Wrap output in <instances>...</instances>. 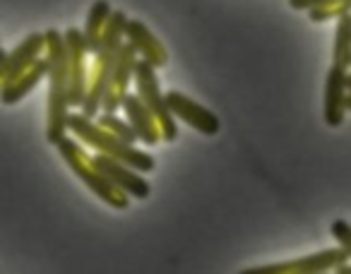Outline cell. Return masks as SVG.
<instances>
[{
    "instance_id": "cell-1",
    "label": "cell",
    "mask_w": 351,
    "mask_h": 274,
    "mask_svg": "<svg viewBox=\"0 0 351 274\" xmlns=\"http://www.w3.org/2000/svg\"><path fill=\"white\" fill-rule=\"evenodd\" d=\"M46 51H49V118H46V140L58 147L68 130L70 108V53L65 34L58 29L46 32Z\"/></svg>"
},
{
    "instance_id": "cell-19",
    "label": "cell",
    "mask_w": 351,
    "mask_h": 274,
    "mask_svg": "<svg viewBox=\"0 0 351 274\" xmlns=\"http://www.w3.org/2000/svg\"><path fill=\"white\" fill-rule=\"evenodd\" d=\"M344 12H351V0H339V3H335V5H330V8H315V10H311V20L327 22V20H332V17L344 15Z\"/></svg>"
},
{
    "instance_id": "cell-22",
    "label": "cell",
    "mask_w": 351,
    "mask_h": 274,
    "mask_svg": "<svg viewBox=\"0 0 351 274\" xmlns=\"http://www.w3.org/2000/svg\"><path fill=\"white\" fill-rule=\"evenodd\" d=\"M335 272H337V274H351V264H349V260H346V262H341L339 267L335 269Z\"/></svg>"
},
{
    "instance_id": "cell-8",
    "label": "cell",
    "mask_w": 351,
    "mask_h": 274,
    "mask_svg": "<svg viewBox=\"0 0 351 274\" xmlns=\"http://www.w3.org/2000/svg\"><path fill=\"white\" fill-rule=\"evenodd\" d=\"M166 103H169L171 113H173L176 118L181 123H186V125L195 127L197 132H202V135H217L221 127L219 123V116H217L215 111H210V108H205L202 103L193 101V99H188L186 94L181 92H166Z\"/></svg>"
},
{
    "instance_id": "cell-2",
    "label": "cell",
    "mask_w": 351,
    "mask_h": 274,
    "mask_svg": "<svg viewBox=\"0 0 351 274\" xmlns=\"http://www.w3.org/2000/svg\"><path fill=\"white\" fill-rule=\"evenodd\" d=\"M125 27H128V17L123 10H113L111 20H108L106 29H104V39H101V49L94 55V73H92V84H89L87 99H84L82 108L80 111L89 118H97L101 113L104 106V97H106L108 87H111L113 73H116V63H118V51H121L123 41H125Z\"/></svg>"
},
{
    "instance_id": "cell-21",
    "label": "cell",
    "mask_w": 351,
    "mask_h": 274,
    "mask_svg": "<svg viewBox=\"0 0 351 274\" xmlns=\"http://www.w3.org/2000/svg\"><path fill=\"white\" fill-rule=\"evenodd\" d=\"M339 3V0H289V8L291 10H315V8H330Z\"/></svg>"
},
{
    "instance_id": "cell-15",
    "label": "cell",
    "mask_w": 351,
    "mask_h": 274,
    "mask_svg": "<svg viewBox=\"0 0 351 274\" xmlns=\"http://www.w3.org/2000/svg\"><path fill=\"white\" fill-rule=\"evenodd\" d=\"M44 77H49V58H39L29 68V73H25L22 77L12 79V82H3V89H0V101L5 103V106H12V103L22 101L27 94L34 92V87Z\"/></svg>"
},
{
    "instance_id": "cell-18",
    "label": "cell",
    "mask_w": 351,
    "mask_h": 274,
    "mask_svg": "<svg viewBox=\"0 0 351 274\" xmlns=\"http://www.w3.org/2000/svg\"><path fill=\"white\" fill-rule=\"evenodd\" d=\"M97 123L106 130H111L113 135H118L121 140H125L128 145H135L140 142V137H137V130L132 127V123L128 118H121L116 113H108V111H101L97 116Z\"/></svg>"
},
{
    "instance_id": "cell-7",
    "label": "cell",
    "mask_w": 351,
    "mask_h": 274,
    "mask_svg": "<svg viewBox=\"0 0 351 274\" xmlns=\"http://www.w3.org/2000/svg\"><path fill=\"white\" fill-rule=\"evenodd\" d=\"M89 162H92L94 166H97L99 171H101L104 176H106L108 181L118 188V190L125 192V195L135 197V200H145V197H149L152 188H149V183L140 176L137 169L128 166L125 162H118V159L108 157V154H104V152L89 157Z\"/></svg>"
},
{
    "instance_id": "cell-3",
    "label": "cell",
    "mask_w": 351,
    "mask_h": 274,
    "mask_svg": "<svg viewBox=\"0 0 351 274\" xmlns=\"http://www.w3.org/2000/svg\"><path fill=\"white\" fill-rule=\"evenodd\" d=\"M68 130L73 135H77L82 142L92 145L97 152H104L108 157L118 159V162H125L128 166L137 169L140 173L154 171V157L147 154L145 149H137L135 145H128L125 140H121L118 135H113L111 130L99 125L94 118L80 113H70L68 118Z\"/></svg>"
},
{
    "instance_id": "cell-13",
    "label": "cell",
    "mask_w": 351,
    "mask_h": 274,
    "mask_svg": "<svg viewBox=\"0 0 351 274\" xmlns=\"http://www.w3.org/2000/svg\"><path fill=\"white\" fill-rule=\"evenodd\" d=\"M123 113L125 118L132 123V127L137 130V137H140V142L147 145V147H154L164 140V132H161V125L156 121L154 113L147 108V103L140 99V94H125L123 99Z\"/></svg>"
},
{
    "instance_id": "cell-6",
    "label": "cell",
    "mask_w": 351,
    "mask_h": 274,
    "mask_svg": "<svg viewBox=\"0 0 351 274\" xmlns=\"http://www.w3.org/2000/svg\"><path fill=\"white\" fill-rule=\"evenodd\" d=\"M349 253L344 248H327L320 253L306 255V258L289 260V262H277V264H265V267H250L243 269V274H320L327 269H337L341 262H346Z\"/></svg>"
},
{
    "instance_id": "cell-10",
    "label": "cell",
    "mask_w": 351,
    "mask_h": 274,
    "mask_svg": "<svg viewBox=\"0 0 351 274\" xmlns=\"http://www.w3.org/2000/svg\"><path fill=\"white\" fill-rule=\"evenodd\" d=\"M137 49L130 41H123L121 51H118V63H116V73H113L111 87H108L106 97H104V106L101 111L108 113H118V108H123V99L128 94V87L135 79V65H137Z\"/></svg>"
},
{
    "instance_id": "cell-5",
    "label": "cell",
    "mask_w": 351,
    "mask_h": 274,
    "mask_svg": "<svg viewBox=\"0 0 351 274\" xmlns=\"http://www.w3.org/2000/svg\"><path fill=\"white\" fill-rule=\"evenodd\" d=\"M135 89L142 101L147 103V108L156 116L166 142H176V140H178V125H176V121H173L176 116L171 113L169 103H166V94L161 92V87H159L156 68L152 63H147L145 58H140L135 65Z\"/></svg>"
},
{
    "instance_id": "cell-23",
    "label": "cell",
    "mask_w": 351,
    "mask_h": 274,
    "mask_svg": "<svg viewBox=\"0 0 351 274\" xmlns=\"http://www.w3.org/2000/svg\"><path fill=\"white\" fill-rule=\"evenodd\" d=\"M346 111H351V92L346 94Z\"/></svg>"
},
{
    "instance_id": "cell-16",
    "label": "cell",
    "mask_w": 351,
    "mask_h": 274,
    "mask_svg": "<svg viewBox=\"0 0 351 274\" xmlns=\"http://www.w3.org/2000/svg\"><path fill=\"white\" fill-rule=\"evenodd\" d=\"M113 15V8L108 0H97L92 8H89L87 15V27H84V39H87V49L89 55H97L101 49V39H104V29H106L108 20Z\"/></svg>"
},
{
    "instance_id": "cell-11",
    "label": "cell",
    "mask_w": 351,
    "mask_h": 274,
    "mask_svg": "<svg viewBox=\"0 0 351 274\" xmlns=\"http://www.w3.org/2000/svg\"><path fill=\"white\" fill-rule=\"evenodd\" d=\"M346 79H349V73H346L344 65L332 63L330 70H327V79H325V101H322V121H325L327 127H339L344 123L346 116Z\"/></svg>"
},
{
    "instance_id": "cell-14",
    "label": "cell",
    "mask_w": 351,
    "mask_h": 274,
    "mask_svg": "<svg viewBox=\"0 0 351 274\" xmlns=\"http://www.w3.org/2000/svg\"><path fill=\"white\" fill-rule=\"evenodd\" d=\"M125 39L135 46L137 53H140V58H145L147 63H152L156 70L164 68V65L169 63V53H166V49L161 46V41L156 39L149 29H147V25L142 20H128Z\"/></svg>"
},
{
    "instance_id": "cell-12",
    "label": "cell",
    "mask_w": 351,
    "mask_h": 274,
    "mask_svg": "<svg viewBox=\"0 0 351 274\" xmlns=\"http://www.w3.org/2000/svg\"><path fill=\"white\" fill-rule=\"evenodd\" d=\"M46 49V32H34L29 34L12 53L0 51V70H3V82H12V79L22 77L27 68L39 60L41 51Z\"/></svg>"
},
{
    "instance_id": "cell-17",
    "label": "cell",
    "mask_w": 351,
    "mask_h": 274,
    "mask_svg": "<svg viewBox=\"0 0 351 274\" xmlns=\"http://www.w3.org/2000/svg\"><path fill=\"white\" fill-rule=\"evenodd\" d=\"M332 63H339V65H344V68H351V12H344V15L337 17Z\"/></svg>"
},
{
    "instance_id": "cell-9",
    "label": "cell",
    "mask_w": 351,
    "mask_h": 274,
    "mask_svg": "<svg viewBox=\"0 0 351 274\" xmlns=\"http://www.w3.org/2000/svg\"><path fill=\"white\" fill-rule=\"evenodd\" d=\"M65 44H68L70 53V106L82 108L84 99H87V70H84V55L89 53L87 39H84L82 29H68L65 32Z\"/></svg>"
},
{
    "instance_id": "cell-20",
    "label": "cell",
    "mask_w": 351,
    "mask_h": 274,
    "mask_svg": "<svg viewBox=\"0 0 351 274\" xmlns=\"http://www.w3.org/2000/svg\"><path fill=\"white\" fill-rule=\"evenodd\" d=\"M330 231H332V236L337 238V243H339L351 258V224H346L344 219H335V221H332V226H330Z\"/></svg>"
},
{
    "instance_id": "cell-4",
    "label": "cell",
    "mask_w": 351,
    "mask_h": 274,
    "mask_svg": "<svg viewBox=\"0 0 351 274\" xmlns=\"http://www.w3.org/2000/svg\"><path fill=\"white\" fill-rule=\"evenodd\" d=\"M58 152H60V157L65 159V164L75 171V176H77L80 181L89 188V190L97 192L106 205L116 207V210H125L128 202H130V195H125L123 190H118V188L113 186V183L108 181V178L104 176V173L99 171L92 162H89L87 152L82 149V145H77L75 137H65V140H60Z\"/></svg>"
}]
</instances>
